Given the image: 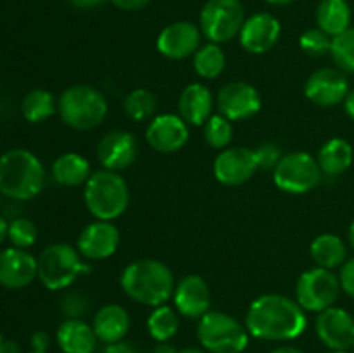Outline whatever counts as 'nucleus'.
<instances>
[{
  "instance_id": "obj_46",
  "label": "nucleus",
  "mask_w": 354,
  "mask_h": 353,
  "mask_svg": "<svg viewBox=\"0 0 354 353\" xmlns=\"http://www.w3.org/2000/svg\"><path fill=\"white\" fill-rule=\"evenodd\" d=\"M152 353H178V352H176V348L169 341H162L154 346Z\"/></svg>"
},
{
  "instance_id": "obj_39",
  "label": "nucleus",
  "mask_w": 354,
  "mask_h": 353,
  "mask_svg": "<svg viewBox=\"0 0 354 353\" xmlns=\"http://www.w3.org/2000/svg\"><path fill=\"white\" fill-rule=\"evenodd\" d=\"M339 280H341V289L354 300V258L346 260L344 265L341 266Z\"/></svg>"
},
{
  "instance_id": "obj_24",
  "label": "nucleus",
  "mask_w": 354,
  "mask_h": 353,
  "mask_svg": "<svg viewBox=\"0 0 354 353\" xmlns=\"http://www.w3.org/2000/svg\"><path fill=\"white\" fill-rule=\"evenodd\" d=\"M92 327L99 341L106 345L123 341L124 336L130 331V315L118 303L104 305L93 315Z\"/></svg>"
},
{
  "instance_id": "obj_47",
  "label": "nucleus",
  "mask_w": 354,
  "mask_h": 353,
  "mask_svg": "<svg viewBox=\"0 0 354 353\" xmlns=\"http://www.w3.org/2000/svg\"><path fill=\"white\" fill-rule=\"evenodd\" d=\"M7 234H9V224L6 221V218L0 217V244L6 241Z\"/></svg>"
},
{
  "instance_id": "obj_16",
  "label": "nucleus",
  "mask_w": 354,
  "mask_h": 353,
  "mask_svg": "<svg viewBox=\"0 0 354 353\" xmlns=\"http://www.w3.org/2000/svg\"><path fill=\"white\" fill-rule=\"evenodd\" d=\"M317 336L328 350L346 352L354 345V317L344 308H327L317 317Z\"/></svg>"
},
{
  "instance_id": "obj_20",
  "label": "nucleus",
  "mask_w": 354,
  "mask_h": 353,
  "mask_svg": "<svg viewBox=\"0 0 354 353\" xmlns=\"http://www.w3.org/2000/svg\"><path fill=\"white\" fill-rule=\"evenodd\" d=\"M35 279H38V263L31 253L14 246L0 251V286L23 289Z\"/></svg>"
},
{
  "instance_id": "obj_51",
  "label": "nucleus",
  "mask_w": 354,
  "mask_h": 353,
  "mask_svg": "<svg viewBox=\"0 0 354 353\" xmlns=\"http://www.w3.org/2000/svg\"><path fill=\"white\" fill-rule=\"evenodd\" d=\"M348 237H349V244H351V248L354 249V221L351 224V227H349Z\"/></svg>"
},
{
  "instance_id": "obj_12",
  "label": "nucleus",
  "mask_w": 354,
  "mask_h": 353,
  "mask_svg": "<svg viewBox=\"0 0 354 353\" xmlns=\"http://www.w3.org/2000/svg\"><path fill=\"white\" fill-rule=\"evenodd\" d=\"M349 93L346 73L335 68H322L311 73L304 83V96L320 107H334L344 102Z\"/></svg>"
},
{
  "instance_id": "obj_25",
  "label": "nucleus",
  "mask_w": 354,
  "mask_h": 353,
  "mask_svg": "<svg viewBox=\"0 0 354 353\" xmlns=\"http://www.w3.org/2000/svg\"><path fill=\"white\" fill-rule=\"evenodd\" d=\"M92 168L85 156L78 152H64L52 165V176L59 185L80 187L88 182Z\"/></svg>"
},
{
  "instance_id": "obj_38",
  "label": "nucleus",
  "mask_w": 354,
  "mask_h": 353,
  "mask_svg": "<svg viewBox=\"0 0 354 353\" xmlns=\"http://www.w3.org/2000/svg\"><path fill=\"white\" fill-rule=\"evenodd\" d=\"M256 154H258L259 168L263 170H275V166L279 165V161L282 159V149L280 145H277L275 142H265V144L259 145L258 149H254Z\"/></svg>"
},
{
  "instance_id": "obj_14",
  "label": "nucleus",
  "mask_w": 354,
  "mask_h": 353,
  "mask_svg": "<svg viewBox=\"0 0 354 353\" xmlns=\"http://www.w3.org/2000/svg\"><path fill=\"white\" fill-rule=\"evenodd\" d=\"M220 114L234 123L252 118L261 109V97L258 90L248 82H230L220 89L216 96Z\"/></svg>"
},
{
  "instance_id": "obj_41",
  "label": "nucleus",
  "mask_w": 354,
  "mask_h": 353,
  "mask_svg": "<svg viewBox=\"0 0 354 353\" xmlns=\"http://www.w3.org/2000/svg\"><path fill=\"white\" fill-rule=\"evenodd\" d=\"M102 353H140V350L130 341H118L111 343V345H106V348L102 350Z\"/></svg>"
},
{
  "instance_id": "obj_15",
  "label": "nucleus",
  "mask_w": 354,
  "mask_h": 353,
  "mask_svg": "<svg viewBox=\"0 0 354 353\" xmlns=\"http://www.w3.org/2000/svg\"><path fill=\"white\" fill-rule=\"evenodd\" d=\"M120 230L113 221L95 220L80 232L76 249L85 260L99 262L113 256L120 246Z\"/></svg>"
},
{
  "instance_id": "obj_4",
  "label": "nucleus",
  "mask_w": 354,
  "mask_h": 353,
  "mask_svg": "<svg viewBox=\"0 0 354 353\" xmlns=\"http://www.w3.org/2000/svg\"><path fill=\"white\" fill-rule=\"evenodd\" d=\"M85 204L97 220H116L130 204L127 180L118 172L97 170L85 183Z\"/></svg>"
},
{
  "instance_id": "obj_18",
  "label": "nucleus",
  "mask_w": 354,
  "mask_h": 353,
  "mask_svg": "<svg viewBox=\"0 0 354 353\" xmlns=\"http://www.w3.org/2000/svg\"><path fill=\"white\" fill-rule=\"evenodd\" d=\"M282 26L280 21L270 12H258L249 16L242 24V30L239 33L242 48L249 54H266L272 51L279 42Z\"/></svg>"
},
{
  "instance_id": "obj_10",
  "label": "nucleus",
  "mask_w": 354,
  "mask_h": 353,
  "mask_svg": "<svg viewBox=\"0 0 354 353\" xmlns=\"http://www.w3.org/2000/svg\"><path fill=\"white\" fill-rule=\"evenodd\" d=\"M322 168L317 159L303 151L283 154L273 170V182L287 194H306L322 180Z\"/></svg>"
},
{
  "instance_id": "obj_21",
  "label": "nucleus",
  "mask_w": 354,
  "mask_h": 353,
  "mask_svg": "<svg viewBox=\"0 0 354 353\" xmlns=\"http://www.w3.org/2000/svg\"><path fill=\"white\" fill-rule=\"evenodd\" d=\"M176 311L187 318H201L211 308V291L206 280L197 273L185 275L173 291Z\"/></svg>"
},
{
  "instance_id": "obj_56",
  "label": "nucleus",
  "mask_w": 354,
  "mask_h": 353,
  "mask_svg": "<svg viewBox=\"0 0 354 353\" xmlns=\"http://www.w3.org/2000/svg\"><path fill=\"white\" fill-rule=\"evenodd\" d=\"M0 194H2V192H0Z\"/></svg>"
},
{
  "instance_id": "obj_50",
  "label": "nucleus",
  "mask_w": 354,
  "mask_h": 353,
  "mask_svg": "<svg viewBox=\"0 0 354 353\" xmlns=\"http://www.w3.org/2000/svg\"><path fill=\"white\" fill-rule=\"evenodd\" d=\"M178 353H206V352L201 348H183V350H180Z\"/></svg>"
},
{
  "instance_id": "obj_19",
  "label": "nucleus",
  "mask_w": 354,
  "mask_h": 353,
  "mask_svg": "<svg viewBox=\"0 0 354 353\" xmlns=\"http://www.w3.org/2000/svg\"><path fill=\"white\" fill-rule=\"evenodd\" d=\"M138 141L131 132L113 130L97 144V159L104 170L121 172L137 159Z\"/></svg>"
},
{
  "instance_id": "obj_43",
  "label": "nucleus",
  "mask_w": 354,
  "mask_h": 353,
  "mask_svg": "<svg viewBox=\"0 0 354 353\" xmlns=\"http://www.w3.org/2000/svg\"><path fill=\"white\" fill-rule=\"evenodd\" d=\"M73 7L76 9H93V7H99L102 6L106 0H69Z\"/></svg>"
},
{
  "instance_id": "obj_9",
  "label": "nucleus",
  "mask_w": 354,
  "mask_h": 353,
  "mask_svg": "<svg viewBox=\"0 0 354 353\" xmlns=\"http://www.w3.org/2000/svg\"><path fill=\"white\" fill-rule=\"evenodd\" d=\"M341 280L328 269L315 266L299 275L296 282V301L306 311L320 314L334 307L341 294Z\"/></svg>"
},
{
  "instance_id": "obj_30",
  "label": "nucleus",
  "mask_w": 354,
  "mask_h": 353,
  "mask_svg": "<svg viewBox=\"0 0 354 353\" xmlns=\"http://www.w3.org/2000/svg\"><path fill=\"white\" fill-rule=\"evenodd\" d=\"M192 62H194V69H196V73L201 76V78L214 80L225 71L227 57H225L220 45L209 42V44L197 48V52L194 54Z\"/></svg>"
},
{
  "instance_id": "obj_31",
  "label": "nucleus",
  "mask_w": 354,
  "mask_h": 353,
  "mask_svg": "<svg viewBox=\"0 0 354 353\" xmlns=\"http://www.w3.org/2000/svg\"><path fill=\"white\" fill-rule=\"evenodd\" d=\"M180 329V317L176 308L161 305L152 310V314L147 318V331L158 343L169 341L175 338V334Z\"/></svg>"
},
{
  "instance_id": "obj_37",
  "label": "nucleus",
  "mask_w": 354,
  "mask_h": 353,
  "mask_svg": "<svg viewBox=\"0 0 354 353\" xmlns=\"http://www.w3.org/2000/svg\"><path fill=\"white\" fill-rule=\"evenodd\" d=\"M62 315L66 318H82L90 310V298L80 291H66L59 303Z\"/></svg>"
},
{
  "instance_id": "obj_8",
  "label": "nucleus",
  "mask_w": 354,
  "mask_h": 353,
  "mask_svg": "<svg viewBox=\"0 0 354 353\" xmlns=\"http://www.w3.org/2000/svg\"><path fill=\"white\" fill-rule=\"evenodd\" d=\"M245 21L241 0H207L199 14V28L213 44H227L237 37Z\"/></svg>"
},
{
  "instance_id": "obj_3",
  "label": "nucleus",
  "mask_w": 354,
  "mask_h": 353,
  "mask_svg": "<svg viewBox=\"0 0 354 353\" xmlns=\"http://www.w3.org/2000/svg\"><path fill=\"white\" fill-rule=\"evenodd\" d=\"M45 185L40 159L28 149H10L0 156V192L14 201L37 197Z\"/></svg>"
},
{
  "instance_id": "obj_45",
  "label": "nucleus",
  "mask_w": 354,
  "mask_h": 353,
  "mask_svg": "<svg viewBox=\"0 0 354 353\" xmlns=\"http://www.w3.org/2000/svg\"><path fill=\"white\" fill-rule=\"evenodd\" d=\"M0 353H21V346L17 345L16 341L7 339V341H3L2 346H0Z\"/></svg>"
},
{
  "instance_id": "obj_35",
  "label": "nucleus",
  "mask_w": 354,
  "mask_h": 353,
  "mask_svg": "<svg viewBox=\"0 0 354 353\" xmlns=\"http://www.w3.org/2000/svg\"><path fill=\"white\" fill-rule=\"evenodd\" d=\"M332 37L320 28H310L299 37V47L310 57H324L330 54Z\"/></svg>"
},
{
  "instance_id": "obj_42",
  "label": "nucleus",
  "mask_w": 354,
  "mask_h": 353,
  "mask_svg": "<svg viewBox=\"0 0 354 353\" xmlns=\"http://www.w3.org/2000/svg\"><path fill=\"white\" fill-rule=\"evenodd\" d=\"M118 9L128 10V12H133V10H142L152 2V0H111Z\"/></svg>"
},
{
  "instance_id": "obj_6",
  "label": "nucleus",
  "mask_w": 354,
  "mask_h": 353,
  "mask_svg": "<svg viewBox=\"0 0 354 353\" xmlns=\"http://www.w3.org/2000/svg\"><path fill=\"white\" fill-rule=\"evenodd\" d=\"M82 258L78 249L68 242L47 246L37 258L38 280L48 291L68 289L80 275L88 272V266Z\"/></svg>"
},
{
  "instance_id": "obj_32",
  "label": "nucleus",
  "mask_w": 354,
  "mask_h": 353,
  "mask_svg": "<svg viewBox=\"0 0 354 353\" xmlns=\"http://www.w3.org/2000/svg\"><path fill=\"white\" fill-rule=\"evenodd\" d=\"M123 109L130 120L147 121L154 116L156 109H158V99L151 90L135 89L124 97Z\"/></svg>"
},
{
  "instance_id": "obj_23",
  "label": "nucleus",
  "mask_w": 354,
  "mask_h": 353,
  "mask_svg": "<svg viewBox=\"0 0 354 353\" xmlns=\"http://www.w3.org/2000/svg\"><path fill=\"white\" fill-rule=\"evenodd\" d=\"M55 341L62 353H95L99 338L83 318H66L59 325Z\"/></svg>"
},
{
  "instance_id": "obj_29",
  "label": "nucleus",
  "mask_w": 354,
  "mask_h": 353,
  "mask_svg": "<svg viewBox=\"0 0 354 353\" xmlns=\"http://www.w3.org/2000/svg\"><path fill=\"white\" fill-rule=\"evenodd\" d=\"M21 113L30 123H41L57 113V100L45 89L30 90L21 100Z\"/></svg>"
},
{
  "instance_id": "obj_11",
  "label": "nucleus",
  "mask_w": 354,
  "mask_h": 353,
  "mask_svg": "<svg viewBox=\"0 0 354 353\" xmlns=\"http://www.w3.org/2000/svg\"><path fill=\"white\" fill-rule=\"evenodd\" d=\"M259 170L258 154L254 149L227 147L220 151L213 165L214 179L228 187L242 185L251 180Z\"/></svg>"
},
{
  "instance_id": "obj_33",
  "label": "nucleus",
  "mask_w": 354,
  "mask_h": 353,
  "mask_svg": "<svg viewBox=\"0 0 354 353\" xmlns=\"http://www.w3.org/2000/svg\"><path fill=\"white\" fill-rule=\"evenodd\" d=\"M204 141L213 149H227L230 147L234 141V123L223 114H213L209 120L204 123Z\"/></svg>"
},
{
  "instance_id": "obj_52",
  "label": "nucleus",
  "mask_w": 354,
  "mask_h": 353,
  "mask_svg": "<svg viewBox=\"0 0 354 353\" xmlns=\"http://www.w3.org/2000/svg\"><path fill=\"white\" fill-rule=\"evenodd\" d=\"M328 353H348V352H335V350H330Z\"/></svg>"
},
{
  "instance_id": "obj_13",
  "label": "nucleus",
  "mask_w": 354,
  "mask_h": 353,
  "mask_svg": "<svg viewBox=\"0 0 354 353\" xmlns=\"http://www.w3.org/2000/svg\"><path fill=\"white\" fill-rule=\"evenodd\" d=\"M189 123L180 114L166 113L154 116L145 130V141L161 154H173L189 142Z\"/></svg>"
},
{
  "instance_id": "obj_34",
  "label": "nucleus",
  "mask_w": 354,
  "mask_h": 353,
  "mask_svg": "<svg viewBox=\"0 0 354 353\" xmlns=\"http://www.w3.org/2000/svg\"><path fill=\"white\" fill-rule=\"evenodd\" d=\"M330 55L337 69L354 73V28H348L342 33L332 37Z\"/></svg>"
},
{
  "instance_id": "obj_55",
  "label": "nucleus",
  "mask_w": 354,
  "mask_h": 353,
  "mask_svg": "<svg viewBox=\"0 0 354 353\" xmlns=\"http://www.w3.org/2000/svg\"><path fill=\"white\" fill-rule=\"evenodd\" d=\"M353 352H354V345H353Z\"/></svg>"
},
{
  "instance_id": "obj_17",
  "label": "nucleus",
  "mask_w": 354,
  "mask_h": 353,
  "mask_svg": "<svg viewBox=\"0 0 354 353\" xmlns=\"http://www.w3.org/2000/svg\"><path fill=\"white\" fill-rule=\"evenodd\" d=\"M201 37L203 31L197 24L190 21H176L168 24L165 30L159 33L156 47L159 54L173 61H182L190 57L201 47Z\"/></svg>"
},
{
  "instance_id": "obj_49",
  "label": "nucleus",
  "mask_w": 354,
  "mask_h": 353,
  "mask_svg": "<svg viewBox=\"0 0 354 353\" xmlns=\"http://www.w3.org/2000/svg\"><path fill=\"white\" fill-rule=\"evenodd\" d=\"M266 2L272 3V6H289L294 0H266Z\"/></svg>"
},
{
  "instance_id": "obj_5",
  "label": "nucleus",
  "mask_w": 354,
  "mask_h": 353,
  "mask_svg": "<svg viewBox=\"0 0 354 353\" xmlns=\"http://www.w3.org/2000/svg\"><path fill=\"white\" fill-rule=\"evenodd\" d=\"M107 100L100 90L90 85H73L57 99L62 123L73 130L88 132L102 125L107 116Z\"/></svg>"
},
{
  "instance_id": "obj_28",
  "label": "nucleus",
  "mask_w": 354,
  "mask_h": 353,
  "mask_svg": "<svg viewBox=\"0 0 354 353\" xmlns=\"http://www.w3.org/2000/svg\"><path fill=\"white\" fill-rule=\"evenodd\" d=\"M317 24L330 37L351 28V7L348 0H322L317 9Z\"/></svg>"
},
{
  "instance_id": "obj_36",
  "label": "nucleus",
  "mask_w": 354,
  "mask_h": 353,
  "mask_svg": "<svg viewBox=\"0 0 354 353\" xmlns=\"http://www.w3.org/2000/svg\"><path fill=\"white\" fill-rule=\"evenodd\" d=\"M10 244L14 248L28 249L37 242L38 239V228L28 218H16L9 224V234H7Z\"/></svg>"
},
{
  "instance_id": "obj_48",
  "label": "nucleus",
  "mask_w": 354,
  "mask_h": 353,
  "mask_svg": "<svg viewBox=\"0 0 354 353\" xmlns=\"http://www.w3.org/2000/svg\"><path fill=\"white\" fill-rule=\"evenodd\" d=\"M272 353H304L299 348H294V346H280V348L273 350Z\"/></svg>"
},
{
  "instance_id": "obj_1",
  "label": "nucleus",
  "mask_w": 354,
  "mask_h": 353,
  "mask_svg": "<svg viewBox=\"0 0 354 353\" xmlns=\"http://www.w3.org/2000/svg\"><path fill=\"white\" fill-rule=\"evenodd\" d=\"M249 334L265 341H290L306 331V310L283 294H263L248 308Z\"/></svg>"
},
{
  "instance_id": "obj_40",
  "label": "nucleus",
  "mask_w": 354,
  "mask_h": 353,
  "mask_svg": "<svg viewBox=\"0 0 354 353\" xmlns=\"http://www.w3.org/2000/svg\"><path fill=\"white\" fill-rule=\"evenodd\" d=\"M50 345H52V339L48 332L37 331L33 336H31V348H33V352L47 353V350L50 348Z\"/></svg>"
},
{
  "instance_id": "obj_22",
  "label": "nucleus",
  "mask_w": 354,
  "mask_h": 353,
  "mask_svg": "<svg viewBox=\"0 0 354 353\" xmlns=\"http://www.w3.org/2000/svg\"><path fill=\"white\" fill-rule=\"evenodd\" d=\"M213 93L204 83H190L182 90L178 99V114L194 127H204L213 116Z\"/></svg>"
},
{
  "instance_id": "obj_2",
  "label": "nucleus",
  "mask_w": 354,
  "mask_h": 353,
  "mask_svg": "<svg viewBox=\"0 0 354 353\" xmlns=\"http://www.w3.org/2000/svg\"><path fill=\"white\" fill-rule=\"evenodd\" d=\"M121 289L130 300L145 307H161L173 298L175 277L162 262L142 258L128 263L121 272Z\"/></svg>"
},
{
  "instance_id": "obj_54",
  "label": "nucleus",
  "mask_w": 354,
  "mask_h": 353,
  "mask_svg": "<svg viewBox=\"0 0 354 353\" xmlns=\"http://www.w3.org/2000/svg\"><path fill=\"white\" fill-rule=\"evenodd\" d=\"M30 353H40V352H30Z\"/></svg>"
},
{
  "instance_id": "obj_7",
  "label": "nucleus",
  "mask_w": 354,
  "mask_h": 353,
  "mask_svg": "<svg viewBox=\"0 0 354 353\" xmlns=\"http://www.w3.org/2000/svg\"><path fill=\"white\" fill-rule=\"evenodd\" d=\"M249 331L225 311H207L197 324V339L209 353H242L249 345Z\"/></svg>"
},
{
  "instance_id": "obj_44",
  "label": "nucleus",
  "mask_w": 354,
  "mask_h": 353,
  "mask_svg": "<svg viewBox=\"0 0 354 353\" xmlns=\"http://www.w3.org/2000/svg\"><path fill=\"white\" fill-rule=\"evenodd\" d=\"M342 106H344L346 114H348V116L354 121V90H349V93H348V96H346V99H344V102H342Z\"/></svg>"
},
{
  "instance_id": "obj_26",
  "label": "nucleus",
  "mask_w": 354,
  "mask_h": 353,
  "mask_svg": "<svg viewBox=\"0 0 354 353\" xmlns=\"http://www.w3.org/2000/svg\"><path fill=\"white\" fill-rule=\"evenodd\" d=\"M353 159V145L346 138L335 137L322 145L317 161L320 165L322 173L328 176H339L351 168Z\"/></svg>"
},
{
  "instance_id": "obj_53",
  "label": "nucleus",
  "mask_w": 354,
  "mask_h": 353,
  "mask_svg": "<svg viewBox=\"0 0 354 353\" xmlns=\"http://www.w3.org/2000/svg\"><path fill=\"white\" fill-rule=\"evenodd\" d=\"M2 343H3V338H2V334H0V346H2Z\"/></svg>"
},
{
  "instance_id": "obj_27",
  "label": "nucleus",
  "mask_w": 354,
  "mask_h": 353,
  "mask_svg": "<svg viewBox=\"0 0 354 353\" xmlns=\"http://www.w3.org/2000/svg\"><path fill=\"white\" fill-rule=\"evenodd\" d=\"M310 256L317 266L334 270L344 265L348 260V248L339 235L325 232L313 239L310 246Z\"/></svg>"
}]
</instances>
